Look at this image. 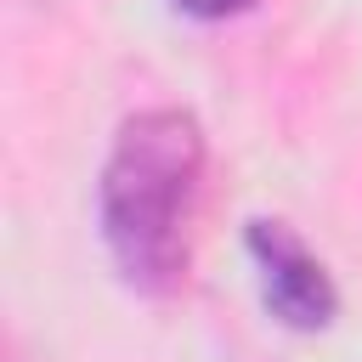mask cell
<instances>
[{
  "mask_svg": "<svg viewBox=\"0 0 362 362\" xmlns=\"http://www.w3.org/2000/svg\"><path fill=\"white\" fill-rule=\"evenodd\" d=\"M204 187V130L187 107H141L119 124L96 221L113 272L136 294H175L192 266V209Z\"/></svg>",
  "mask_w": 362,
  "mask_h": 362,
  "instance_id": "1",
  "label": "cell"
},
{
  "mask_svg": "<svg viewBox=\"0 0 362 362\" xmlns=\"http://www.w3.org/2000/svg\"><path fill=\"white\" fill-rule=\"evenodd\" d=\"M249 243V260H255V277H260V305L294 328V334H317L339 317V288L328 277V266L305 249V238L288 226V221H249L243 232Z\"/></svg>",
  "mask_w": 362,
  "mask_h": 362,
  "instance_id": "2",
  "label": "cell"
},
{
  "mask_svg": "<svg viewBox=\"0 0 362 362\" xmlns=\"http://www.w3.org/2000/svg\"><path fill=\"white\" fill-rule=\"evenodd\" d=\"M175 11H187V17H198V23H226V17H243L255 0H170Z\"/></svg>",
  "mask_w": 362,
  "mask_h": 362,
  "instance_id": "3",
  "label": "cell"
}]
</instances>
